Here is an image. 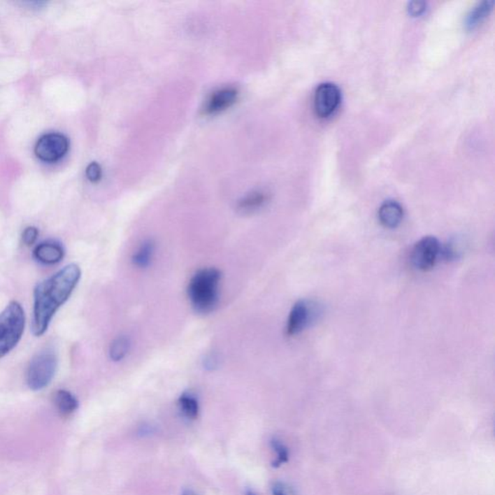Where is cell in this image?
<instances>
[{
    "label": "cell",
    "instance_id": "1",
    "mask_svg": "<svg viewBox=\"0 0 495 495\" xmlns=\"http://www.w3.org/2000/svg\"><path fill=\"white\" fill-rule=\"evenodd\" d=\"M80 277V267L69 264L36 285L31 322L32 334L35 337H41L47 332L55 313L69 299L79 284Z\"/></svg>",
    "mask_w": 495,
    "mask_h": 495
},
{
    "label": "cell",
    "instance_id": "13",
    "mask_svg": "<svg viewBox=\"0 0 495 495\" xmlns=\"http://www.w3.org/2000/svg\"><path fill=\"white\" fill-rule=\"evenodd\" d=\"M155 244L152 240H148L141 245L133 256V264L138 268H146L152 261Z\"/></svg>",
    "mask_w": 495,
    "mask_h": 495
},
{
    "label": "cell",
    "instance_id": "4",
    "mask_svg": "<svg viewBox=\"0 0 495 495\" xmlns=\"http://www.w3.org/2000/svg\"><path fill=\"white\" fill-rule=\"evenodd\" d=\"M57 358L52 351H43L35 356L30 362L27 373V382L34 391H40L47 387L55 375Z\"/></svg>",
    "mask_w": 495,
    "mask_h": 495
},
{
    "label": "cell",
    "instance_id": "19",
    "mask_svg": "<svg viewBox=\"0 0 495 495\" xmlns=\"http://www.w3.org/2000/svg\"><path fill=\"white\" fill-rule=\"evenodd\" d=\"M39 231L35 227H29L22 232V242L27 246H32L37 241Z\"/></svg>",
    "mask_w": 495,
    "mask_h": 495
},
{
    "label": "cell",
    "instance_id": "12",
    "mask_svg": "<svg viewBox=\"0 0 495 495\" xmlns=\"http://www.w3.org/2000/svg\"><path fill=\"white\" fill-rule=\"evenodd\" d=\"M55 408L62 416H69L79 408V401L72 393L66 390H58L54 396Z\"/></svg>",
    "mask_w": 495,
    "mask_h": 495
},
{
    "label": "cell",
    "instance_id": "20",
    "mask_svg": "<svg viewBox=\"0 0 495 495\" xmlns=\"http://www.w3.org/2000/svg\"><path fill=\"white\" fill-rule=\"evenodd\" d=\"M87 176L91 182L99 181L102 178V168L99 164L91 163L87 168Z\"/></svg>",
    "mask_w": 495,
    "mask_h": 495
},
{
    "label": "cell",
    "instance_id": "21",
    "mask_svg": "<svg viewBox=\"0 0 495 495\" xmlns=\"http://www.w3.org/2000/svg\"><path fill=\"white\" fill-rule=\"evenodd\" d=\"M272 492L274 495H296L292 487L282 482H277L273 485Z\"/></svg>",
    "mask_w": 495,
    "mask_h": 495
},
{
    "label": "cell",
    "instance_id": "23",
    "mask_svg": "<svg viewBox=\"0 0 495 495\" xmlns=\"http://www.w3.org/2000/svg\"><path fill=\"white\" fill-rule=\"evenodd\" d=\"M182 495H198L196 494V492L191 491V489H186V491H184L183 494Z\"/></svg>",
    "mask_w": 495,
    "mask_h": 495
},
{
    "label": "cell",
    "instance_id": "7",
    "mask_svg": "<svg viewBox=\"0 0 495 495\" xmlns=\"http://www.w3.org/2000/svg\"><path fill=\"white\" fill-rule=\"evenodd\" d=\"M69 141L60 134H49L43 136L35 146L37 157L45 162L59 160L66 154Z\"/></svg>",
    "mask_w": 495,
    "mask_h": 495
},
{
    "label": "cell",
    "instance_id": "3",
    "mask_svg": "<svg viewBox=\"0 0 495 495\" xmlns=\"http://www.w3.org/2000/svg\"><path fill=\"white\" fill-rule=\"evenodd\" d=\"M25 315L22 305L10 302L0 314V358L16 347L24 334Z\"/></svg>",
    "mask_w": 495,
    "mask_h": 495
},
{
    "label": "cell",
    "instance_id": "16",
    "mask_svg": "<svg viewBox=\"0 0 495 495\" xmlns=\"http://www.w3.org/2000/svg\"><path fill=\"white\" fill-rule=\"evenodd\" d=\"M492 5H494V1H484L478 4V6L475 7L471 14L467 16L466 22L467 29H473L477 25L481 24L485 17L491 12Z\"/></svg>",
    "mask_w": 495,
    "mask_h": 495
},
{
    "label": "cell",
    "instance_id": "11",
    "mask_svg": "<svg viewBox=\"0 0 495 495\" xmlns=\"http://www.w3.org/2000/svg\"><path fill=\"white\" fill-rule=\"evenodd\" d=\"M403 218V207L396 201H385L378 211V219L381 224L387 229H395L401 223Z\"/></svg>",
    "mask_w": 495,
    "mask_h": 495
},
{
    "label": "cell",
    "instance_id": "22",
    "mask_svg": "<svg viewBox=\"0 0 495 495\" xmlns=\"http://www.w3.org/2000/svg\"><path fill=\"white\" fill-rule=\"evenodd\" d=\"M426 4L424 1L409 2L408 11L412 17H419L426 11Z\"/></svg>",
    "mask_w": 495,
    "mask_h": 495
},
{
    "label": "cell",
    "instance_id": "24",
    "mask_svg": "<svg viewBox=\"0 0 495 495\" xmlns=\"http://www.w3.org/2000/svg\"><path fill=\"white\" fill-rule=\"evenodd\" d=\"M247 495H254V494H252V492H248Z\"/></svg>",
    "mask_w": 495,
    "mask_h": 495
},
{
    "label": "cell",
    "instance_id": "6",
    "mask_svg": "<svg viewBox=\"0 0 495 495\" xmlns=\"http://www.w3.org/2000/svg\"><path fill=\"white\" fill-rule=\"evenodd\" d=\"M340 100H342V93L337 85L331 82L322 83L315 93V113L320 117H329L337 110Z\"/></svg>",
    "mask_w": 495,
    "mask_h": 495
},
{
    "label": "cell",
    "instance_id": "2",
    "mask_svg": "<svg viewBox=\"0 0 495 495\" xmlns=\"http://www.w3.org/2000/svg\"><path fill=\"white\" fill-rule=\"evenodd\" d=\"M221 278V272L216 268L199 270L192 277L188 287V295L196 312L208 314L216 308L219 301Z\"/></svg>",
    "mask_w": 495,
    "mask_h": 495
},
{
    "label": "cell",
    "instance_id": "8",
    "mask_svg": "<svg viewBox=\"0 0 495 495\" xmlns=\"http://www.w3.org/2000/svg\"><path fill=\"white\" fill-rule=\"evenodd\" d=\"M314 309L309 303L301 300L293 305L289 313V320H287V336H295L302 332L310 320L314 318Z\"/></svg>",
    "mask_w": 495,
    "mask_h": 495
},
{
    "label": "cell",
    "instance_id": "14",
    "mask_svg": "<svg viewBox=\"0 0 495 495\" xmlns=\"http://www.w3.org/2000/svg\"><path fill=\"white\" fill-rule=\"evenodd\" d=\"M267 196L262 192H254L242 199L238 203V210L243 213H251L264 206Z\"/></svg>",
    "mask_w": 495,
    "mask_h": 495
},
{
    "label": "cell",
    "instance_id": "15",
    "mask_svg": "<svg viewBox=\"0 0 495 495\" xmlns=\"http://www.w3.org/2000/svg\"><path fill=\"white\" fill-rule=\"evenodd\" d=\"M178 406L181 412L183 413L186 418L190 419V420H194V419L198 418L199 412V401L196 400V396H194L192 394H182L178 400Z\"/></svg>",
    "mask_w": 495,
    "mask_h": 495
},
{
    "label": "cell",
    "instance_id": "18",
    "mask_svg": "<svg viewBox=\"0 0 495 495\" xmlns=\"http://www.w3.org/2000/svg\"><path fill=\"white\" fill-rule=\"evenodd\" d=\"M271 445L273 450L276 452L277 454V458L272 464L273 467H276L277 468V467H280L282 464L289 461V450H287L285 444L282 443L281 440L277 438L272 439Z\"/></svg>",
    "mask_w": 495,
    "mask_h": 495
},
{
    "label": "cell",
    "instance_id": "5",
    "mask_svg": "<svg viewBox=\"0 0 495 495\" xmlns=\"http://www.w3.org/2000/svg\"><path fill=\"white\" fill-rule=\"evenodd\" d=\"M440 252L438 240L436 237L426 236L417 242L411 259L417 269L429 271L433 268Z\"/></svg>",
    "mask_w": 495,
    "mask_h": 495
},
{
    "label": "cell",
    "instance_id": "10",
    "mask_svg": "<svg viewBox=\"0 0 495 495\" xmlns=\"http://www.w3.org/2000/svg\"><path fill=\"white\" fill-rule=\"evenodd\" d=\"M65 252L62 245L57 241H45L35 247L34 259L40 264L54 265L59 264L64 257Z\"/></svg>",
    "mask_w": 495,
    "mask_h": 495
},
{
    "label": "cell",
    "instance_id": "17",
    "mask_svg": "<svg viewBox=\"0 0 495 495\" xmlns=\"http://www.w3.org/2000/svg\"><path fill=\"white\" fill-rule=\"evenodd\" d=\"M130 350V340L120 337L113 340L110 347V357L113 361H121L128 354Z\"/></svg>",
    "mask_w": 495,
    "mask_h": 495
},
{
    "label": "cell",
    "instance_id": "9",
    "mask_svg": "<svg viewBox=\"0 0 495 495\" xmlns=\"http://www.w3.org/2000/svg\"><path fill=\"white\" fill-rule=\"evenodd\" d=\"M237 96H238V91L234 87H224L215 91L210 98L207 100L206 107H204V113L206 115H215V113L223 112L236 102Z\"/></svg>",
    "mask_w": 495,
    "mask_h": 495
}]
</instances>
